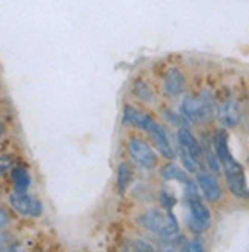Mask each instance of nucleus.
I'll return each mask as SVG.
<instances>
[{"instance_id": "nucleus-14", "label": "nucleus", "mask_w": 249, "mask_h": 252, "mask_svg": "<svg viewBox=\"0 0 249 252\" xmlns=\"http://www.w3.org/2000/svg\"><path fill=\"white\" fill-rule=\"evenodd\" d=\"M131 176L133 174H131V168L128 167V164H125V162L120 164L118 171H116V188H118L121 194L128 188L131 182Z\"/></svg>"}, {"instance_id": "nucleus-23", "label": "nucleus", "mask_w": 249, "mask_h": 252, "mask_svg": "<svg viewBox=\"0 0 249 252\" xmlns=\"http://www.w3.org/2000/svg\"><path fill=\"white\" fill-rule=\"evenodd\" d=\"M3 131H5V127H3V124H2V123H0V138H2Z\"/></svg>"}, {"instance_id": "nucleus-15", "label": "nucleus", "mask_w": 249, "mask_h": 252, "mask_svg": "<svg viewBox=\"0 0 249 252\" xmlns=\"http://www.w3.org/2000/svg\"><path fill=\"white\" fill-rule=\"evenodd\" d=\"M133 92L136 94V96H138L139 99L147 101V102L153 101V98H155V95H153V92H152V89L149 87V84L145 83V81H136L135 86H133Z\"/></svg>"}, {"instance_id": "nucleus-2", "label": "nucleus", "mask_w": 249, "mask_h": 252, "mask_svg": "<svg viewBox=\"0 0 249 252\" xmlns=\"http://www.w3.org/2000/svg\"><path fill=\"white\" fill-rule=\"evenodd\" d=\"M139 223L150 231L152 234L160 237L162 240L174 239L176 235H179V225L178 220L170 213V210L160 211V210H149L142 216H139Z\"/></svg>"}, {"instance_id": "nucleus-5", "label": "nucleus", "mask_w": 249, "mask_h": 252, "mask_svg": "<svg viewBox=\"0 0 249 252\" xmlns=\"http://www.w3.org/2000/svg\"><path fill=\"white\" fill-rule=\"evenodd\" d=\"M127 152L135 164L142 170H153L157 164L156 153L150 144L138 136H131L127 141Z\"/></svg>"}, {"instance_id": "nucleus-19", "label": "nucleus", "mask_w": 249, "mask_h": 252, "mask_svg": "<svg viewBox=\"0 0 249 252\" xmlns=\"http://www.w3.org/2000/svg\"><path fill=\"white\" fill-rule=\"evenodd\" d=\"M165 116L168 118V121H170V123H173V124H176V126L184 127V120H185L184 116H178V115H174V113H171V112H165Z\"/></svg>"}, {"instance_id": "nucleus-7", "label": "nucleus", "mask_w": 249, "mask_h": 252, "mask_svg": "<svg viewBox=\"0 0 249 252\" xmlns=\"http://www.w3.org/2000/svg\"><path fill=\"white\" fill-rule=\"evenodd\" d=\"M9 205L11 208L16 211L20 216L25 217H40L43 213V205L41 202L34 197V196H29L26 192H12L9 196Z\"/></svg>"}, {"instance_id": "nucleus-3", "label": "nucleus", "mask_w": 249, "mask_h": 252, "mask_svg": "<svg viewBox=\"0 0 249 252\" xmlns=\"http://www.w3.org/2000/svg\"><path fill=\"white\" fill-rule=\"evenodd\" d=\"M216 102L210 95H199V96H188L184 99L181 112L182 116L189 123H205L210 121L216 115Z\"/></svg>"}, {"instance_id": "nucleus-11", "label": "nucleus", "mask_w": 249, "mask_h": 252, "mask_svg": "<svg viewBox=\"0 0 249 252\" xmlns=\"http://www.w3.org/2000/svg\"><path fill=\"white\" fill-rule=\"evenodd\" d=\"M160 176H162L164 181H178V182H181L185 187L187 192H196L194 182L189 179L188 174L182 168H179L178 165H174V164L164 165L162 170H160Z\"/></svg>"}, {"instance_id": "nucleus-16", "label": "nucleus", "mask_w": 249, "mask_h": 252, "mask_svg": "<svg viewBox=\"0 0 249 252\" xmlns=\"http://www.w3.org/2000/svg\"><path fill=\"white\" fill-rule=\"evenodd\" d=\"M12 167H14L12 156H8V155L0 156V176H2L3 173H6L8 170H11Z\"/></svg>"}, {"instance_id": "nucleus-6", "label": "nucleus", "mask_w": 249, "mask_h": 252, "mask_svg": "<svg viewBox=\"0 0 249 252\" xmlns=\"http://www.w3.org/2000/svg\"><path fill=\"white\" fill-rule=\"evenodd\" d=\"M225 177H226V185L229 188V191L234 196L237 197H249V188H248V182H246V176H245V170L242 167L240 162L234 158L232 160L226 162V164L222 165Z\"/></svg>"}, {"instance_id": "nucleus-10", "label": "nucleus", "mask_w": 249, "mask_h": 252, "mask_svg": "<svg viewBox=\"0 0 249 252\" xmlns=\"http://www.w3.org/2000/svg\"><path fill=\"white\" fill-rule=\"evenodd\" d=\"M164 89L168 96H179L185 91V77L178 67L167 70L164 77Z\"/></svg>"}, {"instance_id": "nucleus-12", "label": "nucleus", "mask_w": 249, "mask_h": 252, "mask_svg": "<svg viewBox=\"0 0 249 252\" xmlns=\"http://www.w3.org/2000/svg\"><path fill=\"white\" fill-rule=\"evenodd\" d=\"M218 115H220V120L226 127H234L240 121V107L234 99H228L222 104Z\"/></svg>"}, {"instance_id": "nucleus-13", "label": "nucleus", "mask_w": 249, "mask_h": 252, "mask_svg": "<svg viewBox=\"0 0 249 252\" xmlns=\"http://www.w3.org/2000/svg\"><path fill=\"white\" fill-rule=\"evenodd\" d=\"M11 179L17 192H26L31 187V174L22 165H14L11 168Z\"/></svg>"}, {"instance_id": "nucleus-4", "label": "nucleus", "mask_w": 249, "mask_h": 252, "mask_svg": "<svg viewBox=\"0 0 249 252\" xmlns=\"http://www.w3.org/2000/svg\"><path fill=\"white\" fill-rule=\"evenodd\" d=\"M187 203V223L189 229L194 232H203L207 231L211 225V213L208 206L203 203V200L199 197L197 191L196 192H187L185 197Z\"/></svg>"}, {"instance_id": "nucleus-22", "label": "nucleus", "mask_w": 249, "mask_h": 252, "mask_svg": "<svg viewBox=\"0 0 249 252\" xmlns=\"http://www.w3.org/2000/svg\"><path fill=\"white\" fill-rule=\"evenodd\" d=\"M9 243V235L8 234H0V251H5L8 249L5 245Z\"/></svg>"}, {"instance_id": "nucleus-9", "label": "nucleus", "mask_w": 249, "mask_h": 252, "mask_svg": "<svg viewBox=\"0 0 249 252\" xmlns=\"http://www.w3.org/2000/svg\"><path fill=\"white\" fill-rule=\"evenodd\" d=\"M178 142H179V150L188 153L189 156H193L194 159L202 162V156H203V150L200 144L197 142V139L193 136V133L189 131L185 127H181L178 131Z\"/></svg>"}, {"instance_id": "nucleus-17", "label": "nucleus", "mask_w": 249, "mask_h": 252, "mask_svg": "<svg viewBox=\"0 0 249 252\" xmlns=\"http://www.w3.org/2000/svg\"><path fill=\"white\" fill-rule=\"evenodd\" d=\"M181 249H184V251H191V252H200L205 248H203V245H200L199 240H191V242H185Z\"/></svg>"}, {"instance_id": "nucleus-20", "label": "nucleus", "mask_w": 249, "mask_h": 252, "mask_svg": "<svg viewBox=\"0 0 249 252\" xmlns=\"http://www.w3.org/2000/svg\"><path fill=\"white\" fill-rule=\"evenodd\" d=\"M133 249L135 251H155V248L152 245H149L145 240H136Z\"/></svg>"}, {"instance_id": "nucleus-1", "label": "nucleus", "mask_w": 249, "mask_h": 252, "mask_svg": "<svg viewBox=\"0 0 249 252\" xmlns=\"http://www.w3.org/2000/svg\"><path fill=\"white\" fill-rule=\"evenodd\" d=\"M123 121L127 126L138 127L147 133V135L152 138V141L155 142L157 152L165 159H173L176 156L167 131L164 130L162 126H159L150 115L135 109L133 106H125L124 112H123Z\"/></svg>"}, {"instance_id": "nucleus-8", "label": "nucleus", "mask_w": 249, "mask_h": 252, "mask_svg": "<svg viewBox=\"0 0 249 252\" xmlns=\"http://www.w3.org/2000/svg\"><path fill=\"white\" fill-rule=\"evenodd\" d=\"M197 185L208 202L214 203L222 197V188L218 185V181L210 171H197Z\"/></svg>"}, {"instance_id": "nucleus-18", "label": "nucleus", "mask_w": 249, "mask_h": 252, "mask_svg": "<svg viewBox=\"0 0 249 252\" xmlns=\"http://www.w3.org/2000/svg\"><path fill=\"white\" fill-rule=\"evenodd\" d=\"M160 202H162V205L165 206L167 210H171L173 205L176 203V199L171 194H168V192H162V196H160Z\"/></svg>"}, {"instance_id": "nucleus-21", "label": "nucleus", "mask_w": 249, "mask_h": 252, "mask_svg": "<svg viewBox=\"0 0 249 252\" xmlns=\"http://www.w3.org/2000/svg\"><path fill=\"white\" fill-rule=\"evenodd\" d=\"M9 223V216L5 210L0 208V229H3Z\"/></svg>"}]
</instances>
